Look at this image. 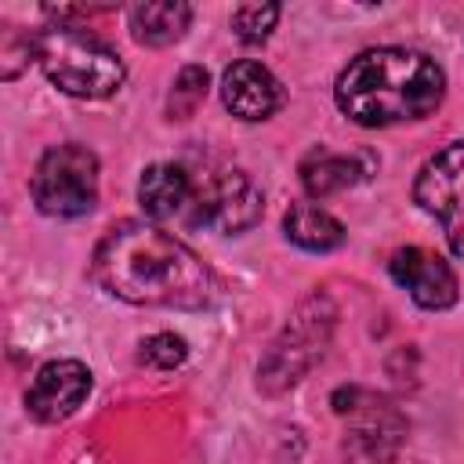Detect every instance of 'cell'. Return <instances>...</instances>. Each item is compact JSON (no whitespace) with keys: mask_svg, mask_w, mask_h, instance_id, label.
I'll list each match as a JSON object with an SVG mask.
<instances>
[{"mask_svg":"<svg viewBox=\"0 0 464 464\" xmlns=\"http://www.w3.org/2000/svg\"><path fill=\"white\" fill-rule=\"evenodd\" d=\"M446 72L420 51L373 47L355 54L334 87L337 109L362 127H392L431 116L442 105Z\"/></svg>","mask_w":464,"mask_h":464,"instance_id":"2","label":"cell"},{"mask_svg":"<svg viewBox=\"0 0 464 464\" xmlns=\"http://www.w3.org/2000/svg\"><path fill=\"white\" fill-rule=\"evenodd\" d=\"M283 83L272 76V69H265L254 58H239L221 72V102L232 116L246 123L268 120L283 105Z\"/></svg>","mask_w":464,"mask_h":464,"instance_id":"10","label":"cell"},{"mask_svg":"<svg viewBox=\"0 0 464 464\" xmlns=\"http://www.w3.org/2000/svg\"><path fill=\"white\" fill-rule=\"evenodd\" d=\"M207 87H210V76L203 65H185L178 76H174V87L167 94V116L170 120H188L203 98H207Z\"/></svg>","mask_w":464,"mask_h":464,"instance_id":"15","label":"cell"},{"mask_svg":"<svg viewBox=\"0 0 464 464\" xmlns=\"http://www.w3.org/2000/svg\"><path fill=\"white\" fill-rule=\"evenodd\" d=\"M413 199L442 225L450 250L464 261V141H450L420 167Z\"/></svg>","mask_w":464,"mask_h":464,"instance_id":"6","label":"cell"},{"mask_svg":"<svg viewBox=\"0 0 464 464\" xmlns=\"http://www.w3.org/2000/svg\"><path fill=\"white\" fill-rule=\"evenodd\" d=\"M283 232L294 246L312 250V254H326V250L344 243V225L315 203H294L283 214Z\"/></svg>","mask_w":464,"mask_h":464,"instance_id":"13","label":"cell"},{"mask_svg":"<svg viewBox=\"0 0 464 464\" xmlns=\"http://www.w3.org/2000/svg\"><path fill=\"white\" fill-rule=\"evenodd\" d=\"M91 392V370L80 359H54L36 370L29 392H25V410L40 424L65 420Z\"/></svg>","mask_w":464,"mask_h":464,"instance_id":"9","label":"cell"},{"mask_svg":"<svg viewBox=\"0 0 464 464\" xmlns=\"http://www.w3.org/2000/svg\"><path fill=\"white\" fill-rule=\"evenodd\" d=\"M33 203L47 218H80L98 203V156L87 145L65 141L40 156L33 181Z\"/></svg>","mask_w":464,"mask_h":464,"instance_id":"4","label":"cell"},{"mask_svg":"<svg viewBox=\"0 0 464 464\" xmlns=\"http://www.w3.org/2000/svg\"><path fill=\"white\" fill-rule=\"evenodd\" d=\"M138 359L145 366H156V370H174V366H181L188 359V344L178 334H152L149 341H141Z\"/></svg>","mask_w":464,"mask_h":464,"instance_id":"17","label":"cell"},{"mask_svg":"<svg viewBox=\"0 0 464 464\" xmlns=\"http://www.w3.org/2000/svg\"><path fill=\"white\" fill-rule=\"evenodd\" d=\"M188 196H192V174L181 163H152L141 170L138 203L149 218H156V221L185 218Z\"/></svg>","mask_w":464,"mask_h":464,"instance_id":"11","label":"cell"},{"mask_svg":"<svg viewBox=\"0 0 464 464\" xmlns=\"http://www.w3.org/2000/svg\"><path fill=\"white\" fill-rule=\"evenodd\" d=\"M279 22V4H243L232 11V33L243 44H261Z\"/></svg>","mask_w":464,"mask_h":464,"instance_id":"16","label":"cell"},{"mask_svg":"<svg viewBox=\"0 0 464 464\" xmlns=\"http://www.w3.org/2000/svg\"><path fill=\"white\" fill-rule=\"evenodd\" d=\"M362 174H366V167H362L359 156H337V152H326V149H312L301 160V185L315 199L355 185Z\"/></svg>","mask_w":464,"mask_h":464,"instance_id":"14","label":"cell"},{"mask_svg":"<svg viewBox=\"0 0 464 464\" xmlns=\"http://www.w3.org/2000/svg\"><path fill=\"white\" fill-rule=\"evenodd\" d=\"M261 210H265V196L250 181V174H243L236 167H207L192 178L185 221L207 225L221 236H236V232H246L250 225H257Z\"/></svg>","mask_w":464,"mask_h":464,"instance_id":"5","label":"cell"},{"mask_svg":"<svg viewBox=\"0 0 464 464\" xmlns=\"http://www.w3.org/2000/svg\"><path fill=\"white\" fill-rule=\"evenodd\" d=\"M91 276L105 294L149 308L196 312L218 294V279L199 254L149 221L112 225L94 246Z\"/></svg>","mask_w":464,"mask_h":464,"instance_id":"1","label":"cell"},{"mask_svg":"<svg viewBox=\"0 0 464 464\" xmlns=\"http://www.w3.org/2000/svg\"><path fill=\"white\" fill-rule=\"evenodd\" d=\"M130 36L145 47H167L178 44L192 22V7L181 0H160V4H138L127 11Z\"/></svg>","mask_w":464,"mask_h":464,"instance_id":"12","label":"cell"},{"mask_svg":"<svg viewBox=\"0 0 464 464\" xmlns=\"http://www.w3.org/2000/svg\"><path fill=\"white\" fill-rule=\"evenodd\" d=\"M33 58L40 62L44 76L72 98H109L127 76L120 54L105 40L69 22L33 33Z\"/></svg>","mask_w":464,"mask_h":464,"instance_id":"3","label":"cell"},{"mask_svg":"<svg viewBox=\"0 0 464 464\" xmlns=\"http://www.w3.org/2000/svg\"><path fill=\"white\" fill-rule=\"evenodd\" d=\"M388 272L420 308L442 312V308L457 304V297H460L453 268L435 250H428V246H402V250H395L392 261H388Z\"/></svg>","mask_w":464,"mask_h":464,"instance_id":"8","label":"cell"},{"mask_svg":"<svg viewBox=\"0 0 464 464\" xmlns=\"http://www.w3.org/2000/svg\"><path fill=\"white\" fill-rule=\"evenodd\" d=\"M326 334H330V315H319V312H308V308H304V312L286 326V334L272 344V352H268V359H265V366H261V384H265V388L272 384V392L294 384V381L323 355Z\"/></svg>","mask_w":464,"mask_h":464,"instance_id":"7","label":"cell"}]
</instances>
